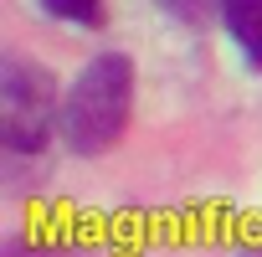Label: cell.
<instances>
[{
	"instance_id": "cell-4",
	"label": "cell",
	"mask_w": 262,
	"mask_h": 257,
	"mask_svg": "<svg viewBox=\"0 0 262 257\" xmlns=\"http://www.w3.org/2000/svg\"><path fill=\"white\" fill-rule=\"evenodd\" d=\"M41 6L62 21H82V26H98L103 21V0H41Z\"/></svg>"
},
{
	"instance_id": "cell-1",
	"label": "cell",
	"mask_w": 262,
	"mask_h": 257,
	"mask_svg": "<svg viewBox=\"0 0 262 257\" xmlns=\"http://www.w3.org/2000/svg\"><path fill=\"white\" fill-rule=\"evenodd\" d=\"M128 98H134V62L123 52L93 57L72 93L62 98V134L77 155H103L118 144L123 123H128Z\"/></svg>"
},
{
	"instance_id": "cell-2",
	"label": "cell",
	"mask_w": 262,
	"mask_h": 257,
	"mask_svg": "<svg viewBox=\"0 0 262 257\" xmlns=\"http://www.w3.org/2000/svg\"><path fill=\"white\" fill-rule=\"evenodd\" d=\"M52 113H57V82L47 67L31 62H6L0 72V134L11 149L31 155L52 134Z\"/></svg>"
},
{
	"instance_id": "cell-3",
	"label": "cell",
	"mask_w": 262,
	"mask_h": 257,
	"mask_svg": "<svg viewBox=\"0 0 262 257\" xmlns=\"http://www.w3.org/2000/svg\"><path fill=\"white\" fill-rule=\"evenodd\" d=\"M221 16H226V31L236 36L242 57L252 67H262V0H221Z\"/></svg>"
}]
</instances>
